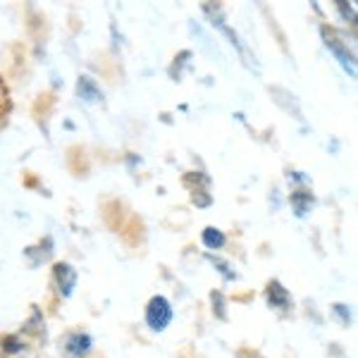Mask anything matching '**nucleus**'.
Wrapping results in <instances>:
<instances>
[{"instance_id":"2","label":"nucleus","mask_w":358,"mask_h":358,"mask_svg":"<svg viewBox=\"0 0 358 358\" xmlns=\"http://www.w3.org/2000/svg\"><path fill=\"white\" fill-rule=\"evenodd\" d=\"M53 275H55L57 289H60L62 296H65V299L72 296L74 287H77V270H74L69 263H57L55 270H53Z\"/></svg>"},{"instance_id":"11","label":"nucleus","mask_w":358,"mask_h":358,"mask_svg":"<svg viewBox=\"0 0 358 358\" xmlns=\"http://www.w3.org/2000/svg\"><path fill=\"white\" fill-rule=\"evenodd\" d=\"M3 344H8V351H17V349H20V346H17L15 339H8V342H3Z\"/></svg>"},{"instance_id":"7","label":"nucleus","mask_w":358,"mask_h":358,"mask_svg":"<svg viewBox=\"0 0 358 358\" xmlns=\"http://www.w3.org/2000/svg\"><path fill=\"white\" fill-rule=\"evenodd\" d=\"M201 239H203V244L208 248H213V251H217V248H222L224 246V234L220 232L217 227H206L203 229V234H201Z\"/></svg>"},{"instance_id":"9","label":"nucleus","mask_w":358,"mask_h":358,"mask_svg":"<svg viewBox=\"0 0 358 358\" xmlns=\"http://www.w3.org/2000/svg\"><path fill=\"white\" fill-rule=\"evenodd\" d=\"M217 303V315L224 317V299H222V294H217V292H213V306Z\"/></svg>"},{"instance_id":"3","label":"nucleus","mask_w":358,"mask_h":358,"mask_svg":"<svg viewBox=\"0 0 358 358\" xmlns=\"http://www.w3.org/2000/svg\"><path fill=\"white\" fill-rule=\"evenodd\" d=\"M91 346H94V342H91V337L86 332H74L69 334V337L65 339V354L69 358H84L89 356Z\"/></svg>"},{"instance_id":"10","label":"nucleus","mask_w":358,"mask_h":358,"mask_svg":"<svg viewBox=\"0 0 358 358\" xmlns=\"http://www.w3.org/2000/svg\"><path fill=\"white\" fill-rule=\"evenodd\" d=\"M334 313H339V315H342V320H344V325H349V322H351V315L349 313H346V306H334Z\"/></svg>"},{"instance_id":"6","label":"nucleus","mask_w":358,"mask_h":358,"mask_svg":"<svg viewBox=\"0 0 358 358\" xmlns=\"http://www.w3.org/2000/svg\"><path fill=\"white\" fill-rule=\"evenodd\" d=\"M77 91H79V96H82L84 101H101V98H103L101 89H98V86L94 84V79H89V77L79 79Z\"/></svg>"},{"instance_id":"1","label":"nucleus","mask_w":358,"mask_h":358,"mask_svg":"<svg viewBox=\"0 0 358 358\" xmlns=\"http://www.w3.org/2000/svg\"><path fill=\"white\" fill-rule=\"evenodd\" d=\"M172 322V306L165 296H153L146 306V325L153 332H163Z\"/></svg>"},{"instance_id":"4","label":"nucleus","mask_w":358,"mask_h":358,"mask_svg":"<svg viewBox=\"0 0 358 358\" xmlns=\"http://www.w3.org/2000/svg\"><path fill=\"white\" fill-rule=\"evenodd\" d=\"M325 43H327V48H330L332 53L337 55V60L342 62L344 69H349V74H351V77H354V74H356L354 55H351V53H346V48H344V45H342V43H337V38H334V36H327V34H325Z\"/></svg>"},{"instance_id":"8","label":"nucleus","mask_w":358,"mask_h":358,"mask_svg":"<svg viewBox=\"0 0 358 358\" xmlns=\"http://www.w3.org/2000/svg\"><path fill=\"white\" fill-rule=\"evenodd\" d=\"M210 261L215 263L217 268H220V273L224 275V280H234V277H236L234 273H229V265H227V263H222L220 258H213V256H210Z\"/></svg>"},{"instance_id":"5","label":"nucleus","mask_w":358,"mask_h":358,"mask_svg":"<svg viewBox=\"0 0 358 358\" xmlns=\"http://www.w3.org/2000/svg\"><path fill=\"white\" fill-rule=\"evenodd\" d=\"M268 301L273 308H287V306L292 303V296L289 292L285 289V287L280 285V282H270L268 287Z\"/></svg>"}]
</instances>
